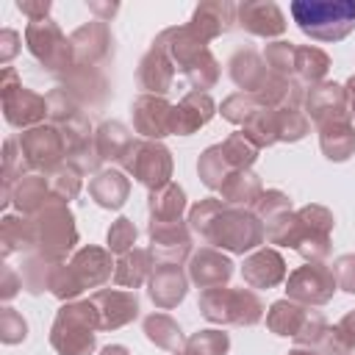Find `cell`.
Wrapping results in <instances>:
<instances>
[{
    "label": "cell",
    "mask_w": 355,
    "mask_h": 355,
    "mask_svg": "<svg viewBox=\"0 0 355 355\" xmlns=\"http://www.w3.org/2000/svg\"><path fill=\"white\" fill-rule=\"evenodd\" d=\"M319 347H322V355H352L355 352V338L344 327L336 324V327L324 330Z\"/></svg>",
    "instance_id": "cell-51"
},
{
    "label": "cell",
    "mask_w": 355,
    "mask_h": 355,
    "mask_svg": "<svg viewBox=\"0 0 355 355\" xmlns=\"http://www.w3.org/2000/svg\"><path fill=\"white\" fill-rule=\"evenodd\" d=\"M308 319H311V308L308 305H300L294 300H277L266 311V327L272 333H277V336L297 338L305 330Z\"/></svg>",
    "instance_id": "cell-31"
},
{
    "label": "cell",
    "mask_w": 355,
    "mask_h": 355,
    "mask_svg": "<svg viewBox=\"0 0 355 355\" xmlns=\"http://www.w3.org/2000/svg\"><path fill=\"white\" fill-rule=\"evenodd\" d=\"M153 269H155L153 252L141 250V247H133L130 252L119 255V261L114 266V283L125 286V288H139L144 280H150Z\"/></svg>",
    "instance_id": "cell-36"
},
{
    "label": "cell",
    "mask_w": 355,
    "mask_h": 355,
    "mask_svg": "<svg viewBox=\"0 0 355 355\" xmlns=\"http://www.w3.org/2000/svg\"><path fill=\"white\" fill-rule=\"evenodd\" d=\"M236 22H239L247 33L263 36V39L280 36V33L286 31V17H283V11H280L275 3H266V0L239 3V6H236Z\"/></svg>",
    "instance_id": "cell-19"
},
{
    "label": "cell",
    "mask_w": 355,
    "mask_h": 355,
    "mask_svg": "<svg viewBox=\"0 0 355 355\" xmlns=\"http://www.w3.org/2000/svg\"><path fill=\"white\" fill-rule=\"evenodd\" d=\"M89 300L100 313V330H116V327H122L139 316V300L133 291L100 288Z\"/></svg>",
    "instance_id": "cell-18"
},
{
    "label": "cell",
    "mask_w": 355,
    "mask_h": 355,
    "mask_svg": "<svg viewBox=\"0 0 355 355\" xmlns=\"http://www.w3.org/2000/svg\"><path fill=\"white\" fill-rule=\"evenodd\" d=\"M330 69V55L319 47H297V55H294V78L300 83H319Z\"/></svg>",
    "instance_id": "cell-40"
},
{
    "label": "cell",
    "mask_w": 355,
    "mask_h": 355,
    "mask_svg": "<svg viewBox=\"0 0 355 355\" xmlns=\"http://www.w3.org/2000/svg\"><path fill=\"white\" fill-rule=\"evenodd\" d=\"M58 261H53V258H47V255H31L25 263H22V286L31 291V294H39V291H50V286H53V277H55V272H58Z\"/></svg>",
    "instance_id": "cell-41"
},
{
    "label": "cell",
    "mask_w": 355,
    "mask_h": 355,
    "mask_svg": "<svg viewBox=\"0 0 355 355\" xmlns=\"http://www.w3.org/2000/svg\"><path fill=\"white\" fill-rule=\"evenodd\" d=\"M291 17L300 31L316 42H338L355 28L352 0H297Z\"/></svg>",
    "instance_id": "cell-4"
},
{
    "label": "cell",
    "mask_w": 355,
    "mask_h": 355,
    "mask_svg": "<svg viewBox=\"0 0 355 355\" xmlns=\"http://www.w3.org/2000/svg\"><path fill=\"white\" fill-rule=\"evenodd\" d=\"M100 355H130V352H128V347H122V344H108V347H103Z\"/></svg>",
    "instance_id": "cell-60"
},
{
    "label": "cell",
    "mask_w": 355,
    "mask_h": 355,
    "mask_svg": "<svg viewBox=\"0 0 355 355\" xmlns=\"http://www.w3.org/2000/svg\"><path fill=\"white\" fill-rule=\"evenodd\" d=\"M258 111H261V103L250 92H236L222 103V116L233 125H247Z\"/></svg>",
    "instance_id": "cell-46"
},
{
    "label": "cell",
    "mask_w": 355,
    "mask_h": 355,
    "mask_svg": "<svg viewBox=\"0 0 355 355\" xmlns=\"http://www.w3.org/2000/svg\"><path fill=\"white\" fill-rule=\"evenodd\" d=\"M319 147H322L324 158L347 161L355 153V128H352L349 116L319 125Z\"/></svg>",
    "instance_id": "cell-34"
},
{
    "label": "cell",
    "mask_w": 355,
    "mask_h": 355,
    "mask_svg": "<svg viewBox=\"0 0 355 355\" xmlns=\"http://www.w3.org/2000/svg\"><path fill=\"white\" fill-rule=\"evenodd\" d=\"M227 67H230L233 83L241 92H250V94H255L266 83V78H269V67H266L263 55H258L255 50H239V53H233V58H230Z\"/></svg>",
    "instance_id": "cell-29"
},
{
    "label": "cell",
    "mask_w": 355,
    "mask_h": 355,
    "mask_svg": "<svg viewBox=\"0 0 355 355\" xmlns=\"http://www.w3.org/2000/svg\"><path fill=\"white\" fill-rule=\"evenodd\" d=\"M241 277L250 288H272L286 277V261L277 250H255L250 258H244Z\"/></svg>",
    "instance_id": "cell-26"
},
{
    "label": "cell",
    "mask_w": 355,
    "mask_h": 355,
    "mask_svg": "<svg viewBox=\"0 0 355 355\" xmlns=\"http://www.w3.org/2000/svg\"><path fill=\"white\" fill-rule=\"evenodd\" d=\"M200 313L214 324H258L263 319V302L250 288H205L200 291Z\"/></svg>",
    "instance_id": "cell-7"
},
{
    "label": "cell",
    "mask_w": 355,
    "mask_h": 355,
    "mask_svg": "<svg viewBox=\"0 0 355 355\" xmlns=\"http://www.w3.org/2000/svg\"><path fill=\"white\" fill-rule=\"evenodd\" d=\"M17 42H19V33H17V31H3V33H0V44H3L0 61H3V64H6V61H11V55L19 50V47H17Z\"/></svg>",
    "instance_id": "cell-56"
},
{
    "label": "cell",
    "mask_w": 355,
    "mask_h": 355,
    "mask_svg": "<svg viewBox=\"0 0 355 355\" xmlns=\"http://www.w3.org/2000/svg\"><path fill=\"white\" fill-rule=\"evenodd\" d=\"M94 330H100V313L92 300L67 302L55 313L50 344L58 355H89L94 349Z\"/></svg>",
    "instance_id": "cell-6"
},
{
    "label": "cell",
    "mask_w": 355,
    "mask_h": 355,
    "mask_svg": "<svg viewBox=\"0 0 355 355\" xmlns=\"http://www.w3.org/2000/svg\"><path fill=\"white\" fill-rule=\"evenodd\" d=\"M288 355H319V352H313V347H300V349H291Z\"/></svg>",
    "instance_id": "cell-61"
},
{
    "label": "cell",
    "mask_w": 355,
    "mask_h": 355,
    "mask_svg": "<svg viewBox=\"0 0 355 355\" xmlns=\"http://www.w3.org/2000/svg\"><path fill=\"white\" fill-rule=\"evenodd\" d=\"M272 119H275L277 141H300L311 130V122L300 108H277V111H272Z\"/></svg>",
    "instance_id": "cell-43"
},
{
    "label": "cell",
    "mask_w": 355,
    "mask_h": 355,
    "mask_svg": "<svg viewBox=\"0 0 355 355\" xmlns=\"http://www.w3.org/2000/svg\"><path fill=\"white\" fill-rule=\"evenodd\" d=\"M263 230L272 244L294 247L308 263H322V258L330 255L333 214L324 205H302L300 211H288L263 225Z\"/></svg>",
    "instance_id": "cell-2"
},
{
    "label": "cell",
    "mask_w": 355,
    "mask_h": 355,
    "mask_svg": "<svg viewBox=\"0 0 355 355\" xmlns=\"http://www.w3.org/2000/svg\"><path fill=\"white\" fill-rule=\"evenodd\" d=\"M294 55H297V47L291 42H272L263 50V61L269 72L283 75V78H294Z\"/></svg>",
    "instance_id": "cell-48"
},
{
    "label": "cell",
    "mask_w": 355,
    "mask_h": 355,
    "mask_svg": "<svg viewBox=\"0 0 355 355\" xmlns=\"http://www.w3.org/2000/svg\"><path fill=\"white\" fill-rule=\"evenodd\" d=\"M222 191V202L225 205H236V208H250L258 202V197L263 194L261 178L250 169H236L225 178V183L219 186Z\"/></svg>",
    "instance_id": "cell-35"
},
{
    "label": "cell",
    "mask_w": 355,
    "mask_h": 355,
    "mask_svg": "<svg viewBox=\"0 0 355 355\" xmlns=\"http://www.w3.org/2000/svg\"><path fill=\"white\" fill-rule=\"evenodd\" d=\"M150 252H153V261L155 263H175L180 266L189 252H191V236H189V227L180 222H150Z\"/></svg>",
    "instance_id": "cell-17"
},
{
    "label": "cell",
    "mask_w": 355,
    "mask_h": 355,
    "mask_svg": "<svg viewBox=\"0 0 355 355\" xmlns=\"http://www.w3.org/2000/svg\"><path fill=\"white\" fill-rule=\"evenodd\" d=\"M338 283H336V275L330 266L324 263H305L300 269H294L286 280V294L288 300L300 302V305H324L333 300Z\"/></svg>",
    "instance_id": "cell-14"
},
{
    "label": "cell",
    "mask_w": 355,
    "mask_h": 355,
    "mask_svg": "<svg viewBox=\"0 0 355 355\" xmlns=\"http://www.w3.org/2000/svg\"><path fill=\"white\" fill-rule=\"evenodd\" d=\"M33 222H36V233H39V252L61 263L78 244V227H75L72 211L67 208V202L50 200L33 216Z\"/></svg>",
    "instance_id": "cell-8"
},
{
    "label": "cell",
    "mask_w": 355,
    "mask_h": 355,
    "mask_svg": "<svg viewBox=\"0 0 355 355\" xmlns=\"http://www.w3.org/2000/svg\"><path fill=\"white\" fill-rule=\"evenodd\" d=\"M252 208H255V216H258L263 225H269V222H275V219H280L283 214L291 211V200H288L283 191L269 189V191H263V194L258 197V202H255Z\"/></svg>",
    "instance_id": "cell-49"
},
{
    "label": "cell",
    "mask_w": 355,
    "mask_h": 355,
    "mask_svg": "<svg viewBox=\"0 0 355 355\" xmlns=\"http://www.w3.org/2000/svg\"><path fill=\"white\" fill-rule=\"evenodd\" d=\"M17 8H19L31 22H39V19H47L50 3H47V0H39V3H28V0H22V3H17Z\"/></svg>",
    "instance_id": "cell-54"
},
{
    "label": "cell",
    "mask_w": 355,
    "mask_h": 355,
    "mask_svg": "<svg viewBox=\"0 0 355 355\" xmlns=\"http://www.w3.org/2000/svg\"><path fill=\"white\" fill-rule=\"evenodd\" d=\"M233 22H236V6L227 0H214V3H200L194 8L189 28L202 42H211V39L227 33L233 28Z\"/></svg>",
    "instance_id": "cell-25"
},
{
    "label": "cell",
    "mask_w": 355,
    "mask_h": 355,
    "mask_svg": "<svg viewBox=\"0 0 355 355\" xmlns=\"http://www.w3.org/2000/svg\"><path fill=\"white\" fill-rule=\"evenodd\" d=\"M197 172H200V180H202L208 189H219V186L225 183V178L230 175V169H227V164H225V158H222V153H219V144L208 147V150L200 155Z\"/></svg>",
    "instance_id": "cell-47"
},
{
    "label": "cell",
    "mask_w": 355,
    "mask_h": 355,
    "mask_svg": "<svg viewBox=\"0 0 355 355\" xmlns=\"http://www.w3.org/2000/svg\"><path fill=\"white\" fill-rule=\"evenodd\" d=\"M25 336H28V324H25V319L14 311V308H3L0 311V338L6 341V344H19V341H25Z\"/></svg>",
    "instance_id": "cell-52"
},
{
    "label": "cell",
    "mask_w": 355,
    "mask_h": 355,
    "mask_svg": "<svg viewBox=\"0 0 355 355\" xmlns=\"http://www.w3.org/2000/svg\"><path fill=\"white\" fill-rule=\"evenodd\" d=\"M0 244H3V255L39 247L36 222L25 219V216H6L3 225H0Z\"/></svg>",
    "instance_id": "cell-37"
},
{
    "label": "cell",
    "mask_w": 355,
    "mask_h": 355,
    "mask_svg": "<svg viewBox=\"0 0 355 355\" xmlns=\"http://www.w3.org/2000/svg\"><path fill=\"white\" fill-rule=\"evenodd\" d=\"M133 128L136 133H141L147 141H158L161 136L172 133L175 125V105L166 103L158 94H141L133 103Z\"/></svg>",
    "instance_id": "cell-15"
},
{
    "label": "cell",
    "mask_w": 355,
    "mask_h": 355,
    "mask_svg": "<svg viewBox=\"0 0 355 355\" xmlns=\"http://www.w3.org/2000/svg\"><path fill=\"white\" fill-rule=\"evenodd\" d=\"M147 283H150V300L161 311H169L178 302H183L186 288H189V277L175 263H155V269H153Z\"/></svg>",
    "instance_id": "cell-24"
},
{
    "label": "cell",
    "mask_w": 355,
    "mask_h": 355,
    "mask_svg": "<svg viewBox=\"0 0 355 355\" xmlns=\"http://www.w3.org/2000/svg\"><path fill=\"white\" fill-rule=\"evenodd\" d=\"M114 261H111V252L103 250V247H80L69 263H61L55 277H53V286L50 291L58 297V300H75L80 291L86 288H97L103 286L105 280H111V272H114Z\"/></svg>",
    "instance_id": "cell-5"
},
{
    "label": "cell",
    "mask_w": 355,
    "mask_h": 355,
    "mask_svg": "<svg viewBox=\"0 0 355 355\" xmlns=\"http://www.w3.org/2000/svg\"><path fill=\"white\" fill-rule=\"evenodd\" d=\"M25 42L33 58L47 69V72H69L75 67V53L72 42L61 33V28L47 17L39 22H28L25 28Z\"/></svg>",
    "instance_id": "cell-9"
},
{
    "label": "cell",
    "mask_w": 355,
    "mask_h": 355,
    "mask_svg": "<svg viewBox=\"0 0 355 355\" xmlns=\"http://www.w3.org/2000/svg\"><path fill=\"white\" fill-rule=\"evenodd\" d=\"M255 97H258L261 108H272V111H277V108H297L305 100L302 83L297 78H283V75H275V72H269L266 83L255 92Z\"/></svg>",
    "instance_id": "cell-28"
},
{
    "label": "cell",
    "mask_w": 355,
    "mask_h": 355,
    "mask_svg": "<svg viewBox=\"0 0 355 355\" xmlns=\"http://www.w3.org/2000/svg\"><path fill=\"white\" fill-rule=\"evenodd\" d=\"M89 8L94 11V14H103V22H108V17H114L116 14V3H111V6H103V3H89Z\"/></svg>",
    "instance_id": "cell-57"
},
{
    "label": "cell",
    "mask_w": 355,
    "mask_h": 355,
    "mask_svg": "<svg viewBox=\"0 0 355 355\" xmlns=\"http://www.w3.org/2000/svg\"><path fill=\"white\" fill-rule=\"evenodd\" d=\"M219 153H222V158H225V164H227V169L230 172H236V169H250L252 164H255V158H258V147L239 130V133H230L222 144H219Z\"/></svg>",
    "instance_id": "cell-42"
},
{
    "label": "cell",
    "mask_w": 355,
    "mask_h": 355,
    "mask_svg": "<svg viewBox=\"0 0 355 355\" xmlns=\"http://www.w3.org/2000/svg\"><path fill=\"white\" fill-rule=\"evenodd\" d=\"M136 236H139L136 225H133L130 219L119 216V219L108 227V236H105V239H108V250H111V252H116V255H125V252H130V250H133Z\"/></svg>",
    "instance_id": "cell-50"
},
{
    "label": "cell",
    "mask_w": 355,
    "mask_h": 355,
    "mask_svg": "<svg viewBox=\"0 0 355 355\" xmlns=\"http://www.w3.org/2000/svg\"><path fill=\"white\" fill-rule=\"evenodd\" d=\"M47 180H50V191L55 200L61 202H69L78 197L80 191V172L72 166V164H61L55 166L53 172H47Z\"/></svg>",
    "instance_id": "cell-45"
},
{
    "label": "cell",
    "mask_w": 355,
    "mask_h": 355,
    "mask_svg": "<svg viewBox=\"0 0 355 355\" xmlns=\"http://www.w3.org/2000/svg\"><path fill=\"white\" fill-rule=\"evenodd\" d=\"M47 116L50 122L61 130L64 141H67V158L80 153L83 147H89L94 139H92V125H89V116L80 111V105L67 94L64 86L53 89L47 94Z\"/></svg>",
    "instance_id": "cell-10"
},
{
    "label": "cell",
    "mask_w": 355,
    "mask_h": 355,
    "mask_svg": "<svg viewBox=\"0 0 355 355\" xmlns=\"http://www.w3.org/2000/svg\"><path fill=\"white\" fill-rule=\"evenodd\" d=\"M216 114L214 100L205 92H189L178 105H175V125L172 133L175 136H189L194 130H200L202 125L211 122V116Z\"/></svg>",
    "instance_id": "cell-27"
},
{
    "label": "cell",
    "mask_w": 355,
    "mask_h": 355,
    "mask_svg": "<svg viewBox=\"0 0 355 355\" xmlns=\"http://www.w3.org/2000/svg\"><path fill=\"white\" fill-rule=\"evenodd\" d=\"M64 89H67V94L78 105H89V108L103 105L105 97H108V80H105V75L97 67H83V64H75L64 75Z\"/></svg>",
    "instance_id": "cell-21"
},
{
    "label": "cell",
    "mask_w": 355,
    "mask_h": 355,
    "mask_svg": "<svg viewBox=\"0 0 355 355\" xmlns=\"http://www.w3.org/2000/svg\"><path fill=\"white\" fill-rule=\"evenodd\" d=\"M0 94H3V111L6 119L14 128H36L47 116V97L25 89L11 67L3 69L0 80Z\"/></svg>",
    "instance_id": "cell-11"
},
{
    "label": "cell",
    "mask_w": 355,
    "mask_h": 355,
    "mask_svg": "<svg viewBox=\"0 0 355 355\" xmlns=\"http://www.w3.org/2000/svg\"><path fill=\"white\" fill-rule=\"evenodd\" d=\"M175 355H186V352H183V349H180V352H175Z\"/></svg>",
    "instance_id": "cell-62"
},
{
    "label": "cell",
    "mask_w": 355,
    "mask_h": 355,
    "mask_svg": "<svg viewBox=\"0 0 355 355\" xmlns=\"http://www.w3.org/2000/svg\"><path fill=\"white\" fill-rule=\"evenodd\" d=\"M189 230H194L205 244H214V247L230 250V252H241V255L255 250L266 239L261 219L250 208L225 205L216 197L200 200L189 211Z\"/></svg>",
    "instance_id": "cell-1"
},
{
    "label": "cell",
    "mask_w": 355,
    "mask_h": 355,
    "mask_svg": "<svg viewBox=\"0 0 355 355\" xmlns=\"http://www.w3.org/2000/svg\"><path fill=\"white\" fill-rule=\"evenodd\" d=\"M186 208V191L178 183H166L158 191H150V222H180Z\"/></svg>",
    "instance_id": "cell-38"
},
{
    "label": "cell",
    "mask_w": 355,
    "mask_h": 355,
    "mask_svg": "<svg viewBox=\"0 0 355 355\" xmlns=\"http://www.w3.org/2000/svg\"><path fill=\"white\" fill-rule=\"evenodd\" d=\"M89 194L100 208L116 211L125 205V200L130 194V180L116 169H103L89 180Z\"/></svg>",
    "instance_id": "cell-30"
},
{
    "label": "cell",
    "mask_w": 355,
    "mask_h": 355,
    "mask_svg": "<svg viewBox=\"0 0 355 355\" xmlns=\"http://www.w3.org/2000/svg\"><path fill=\"white\" fill-rule=\"evenodd\" d=\"M155 42L164 44L175 69L194 86V92H205L219 80V61L211 55L208 42H202L189 25L166 28L155 36Z\"/></svg>",
    "instance_id": "cell-3"
},
{
    "label": "cell",
    "mask_w": 355,
    "mask_h": 355,
    "mask_svg": "<svg viewBox=\"0 0 355 355\" xmlns=\"http://www.w3.org/2000/svg\"><path fill=\"white\" fill-rule=\"evenodd\" d=\"M352 355H355V352H352Z\"/></svg>",
    "instance_id": "cell-63"
},
{
    "label": "cell",
    "mask_w": 355,
    "mask_h": 355,
    "mask_svg": "<svg viewBox=\"0 0 355 355\" xmlns=\"http://www.w3.org/2000/svg\"><path fill=\"white\" fill-rule=\"evenodd\" d=\"M122 166L150 191L172 183V153L161 141H136Z\"/></svg>",
    "instance_id": "cell-12"
},
{
    "label": "cell",
    "mask_w": 355,
    "mask_h": 355,
    "mask_svg": "<svg viewBox=\"0 0 355 355\" xmlns=\"http://www.w3.org/2000/svg\"><path fill=\"white\" fill-rule=\"evenodd\" d=\"M230 349V338L222 330H200L186 338L183 352L186 355H225Z\"/></svg>",
    "instance_id": "cell-44"
},
{
    "label": "cell",
    "mask_w": 355,
    "mask_h": 355,
    "mask_svg": "<svg viewBox=\"0 0 355 355\" xmlns=\"http://www.w3.org/2000/svg\"><path fill=\"white\" fill-rule=\"evenodd\" d=\"M338 327H344V330H347V333L355 338V311H349V313H347V316L338 322Z\"/></svg>",
    "instance_id": "cell-59"
},
{
    "label": "cell",
    "mask_w": 355,
    "mask_h": 355,
    "mask_svg": "<svg viewBox=\"0 0 355 355\" xmlns=\"http://www.w3.org/2000/svg\"><path fill=\"white\" fill-rule=\"evenodd\" d=\"M69 42H72L75 64H83V67H97V64L108 61L111 53H114L111 28H108L103 19H94V22L80 25V28L69 36Z\"/></svg>",
    "instance_id": "cell-16"
},
{
    "label": "cell",
    "mask_w": 355,
    "mask_h": 355,
    "mask_svg": "<svg viewBox=\"0 0 355 355\" xmlns=\"http://www.w3.org/2000/svg\"><path fill=\"white\" fill-rule=\"evenodd\" d=\"M330 269H333V275H336L338 288L347 291V294H355V252L338 255Z\"/></svg>",
    "instance_id": "cell-53"
},
{
    "label": "cell",
    "mask_w": 355,
    "mask_h": 355,
    "mask_svg": "<svg viewBox=\"0 0 355 355\" xmlns=\"http://www.w3.org/2000/svg\"><path fill=\"white\" fill-rule=\"evenodd\" d=\"M0 288H3V291H0L3 300H11V297L22 288V277H17L11 266H3V283H0Z\"/></svg>",
    "instance_id": "cell-55"
},
{
    "label": "cell",
    "mask_w": 355,
    "mask_h": 355,
    "mask_svg": "<svg viewBox=\"0 0 355 355\" xmlns=\"http://www.w3.org/2000/svg\"><path fill=\"white\" fill-rule=\"evenodd\" d=\"M144 336H147L155 347L169 349V352H180L183 344H186L180 324H178L172 316H166V313H150V316L144 319Z\"/></svg>",
    "instance_id": "cell-39"
},
{
    "label": "cell",
    "mask_w": 355,
    "mask_h": 355,
    "mask_svg": "<svg viewBox=\"0 0 355 355\" xmlns=\"http://www.w3.org/2000/svg\"><path fill=\"white\" fill-rule=\"evenodd\" d=\"M230 277H233V261L227 255H222L219 250H214V247L197 250L189 261V280L194 286H200L202 291L225 286Z\"/></svg>",
    "instance_id": "cell-23"
},
{
    "label": "cell",
    "mask_w": 355,
    "mask_h": 355,
    "mask_svg": "<svg viewBox=\"0 0 355 355\" xmlns=\"http://www.w3.org/2000/svg\"><path fill=\"white\" fill-rule=\"evenodd\" d=\"M133 133L122 125V122H103L94 133V150L100 155V161H119L125 164V158L133 150Z\"/></svg>",
    "instance_id": "cell-33"
},
{
    "label": "cell",
    "mask_w": 355,
    "mask_h": 355,
    "mask_svg": "<svg viewBox=\"0 0 355 355\" xmlns=\"http://www.w3.org/2000/svg\"><path fill=\"white\" fill-rule=\"evenodd\" d=\"M11 200H14V205H17L22 214H33V216H36V214H39L50 200H55V197H53L50 180H47L44 175L28 172V175H22V178L14 183Z\"/></svg>",
    "instance_id": "cell-32"
},
{
    "label": "cell",
    "mask_w": 355,
    "mask_h": 355,
    "mask_svg": "<svg viewBox=\"0 0 355 355\" xmlns=\"http://www.w3.org/2000/svg\"><path fill=\"white\" fill-rule=\"evenodd\" d=\"M139 86L147 92V94H158L164 97L172 83H175V64L169 58V53L164 50V44L153 42V47L144 53V58L139 61Z\"/></svg>",
    "instance_id": "cell-20"
},
{
    "label": "cell",
    "mask_w": 355,
    "mask_h": 355,
    "mask_svg": "<svg viewBox=\"0 0 355 355\" xmlns=\"http://www.w3.org/2000/svg\"><path fill=\"white\" fill-rule=\"evenodd\" d=\"M347 105H349V114H352V119H355V75L347 80Z\"/></svg>",
    "instance_id": "cell-58"
},
{
    "label": "cell",
    "mask_w": 355,
    "mask_h": 355,
    "mask_svg": "<svg viewBox=\"0 0 355 355\" xmlns=\"http://www.w3.org/2000/svg\"><path fill=\"white\" fill-rule=\"evenodd\" d=\"M19 150L25 155V164L39 172H53L67 158V141L55 125H36L25 130L19 139Z\"/></svg>",
    "instance_id": "cell-13"
},
{
    "label": "cell",
    "mask_w": 355,
    "mask_h": 355,
    "mask_svg": "<svg viewBox=\"0 0 355 355\" xmlns=\"http://www.w3.org/2000/svg\"><path fill=\"white\" fill-rule=\"evenodd\" d=\"M347 108H349L347 105V89L338 83H316L305 94V111L316 122V128L324 122H333V119H347L349 116Z\"/></svg>",
    "instance_id": "cell-22"
}]
</instances>
